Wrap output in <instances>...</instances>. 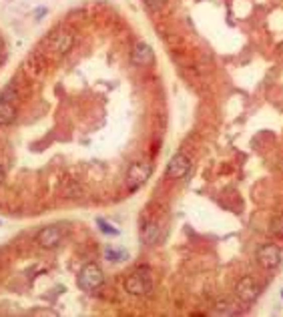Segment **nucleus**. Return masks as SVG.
<instances>
[{"instance_id":"f257e3e1","label":"nucleus","mask_w":283,"mask_h":317,"mask_svg":"<svg viewBox=\"0 0 283 317\" xmlns=\"http://www.w3.org/2000/svg\"><path fill=\"white\" fill-rule=\"evenodd\" d=\"M153 289V277H151V271L145 267V269H137L133 271L127 279H125V291L131 293V295H147L151 293Z\"/></svg>"},{"instance_id":"f03ea898","label":"nucleus","mask_w":283,"mask_h":317,"mask_svg":"<svg viewBox=\"0 0 283 317\" xmlns=\"http://www.w3.org/2000/svg\"><path fill=\"white\" fill-rule=\"evenodd\" d=\"M153 173V165L145 158H139V161H133L131 167L127 169V191H137L141 189L143 185L147 183V179L151 177Z\"/></svg>"},{"instance_id":"7ed1b4c3","label":"nucleus","mask_w":283,"mask_h":317,"mask_svg":"<svg viewBox=\"0 0 283 317\" xmlns=\"http://www.w3.org/2000/svg\"><path fill=\"white\" fill-rule=\"evenodd\" d=\"M103 281H105V273H103V269H101L97 263H87V265H83V269L79 271V277H77L79 287L85 289V291H95V289H99V287L103 285Z\"/></svg>"},{"instance_id":"20e7f679","label":"nucleus","mask_w":283,"mask_h":317,"mask_svg":"<svg viewBox=\"0 0 283 317\" xmlns=\"http://www.w3.org/2000/svg\"><path fill=\"white\" fill-rule=\"evenodd\" d=\"M62 239H64V229H62V225H48V227H42V229L36 233V237H34V241H36L38 247H42V249H54V247H58V245L62 243Z\"/></svg>"},{"instance_id":"39448f33","label":"nucleus","mask_w":283,"mask_h":317,"mask_svg":"<svg viewBox=\"0 0 283 317\" xmlns=\"http://www.w3.org/2000/svg\"><path fill=\"white\" fill-rule=\"evenodd\" d=\"M281 249L275 245V243H265V245H261L259 249H257V261H259V265L263 267V269H267V271H271V269H277L279 267V263H281Z\"/></svg>"},{"instance_id":"423d86ee","label":"nucleus","mask_w":283,"mask_h":317,"mask_svg":"<svg viewBox=\"0 0 283 317\" xmlns=\"http://www.w3.org/2000/svg\"><path fill=\"white\" fill-rule=\"evenodd\" d=\"M189 171H191V157H187L185 153H177L167 163L165 175L173 181H179V179H185L189 175Z\"/></svg>"},{"instance_id":"0eeeda50","label":"nucleus","mask_w":283,"mask_h":317,"mask_svg":"<svg viewBox=\"0 0 283 317\" xmlns=\"http://www.w3.org/2000/svg\"><path fill=\"white\" fill-rule=\"evenodd\" d=\"M235 295H237V299H239L241 303H253V301L257 299V295H259V285H257V281H255L251 275L241 277V279L237 281V285H235Z\"/></svg>"},{"instance_id":"6e6552de","label":"nucleus","mask_w":283,"mask_h":317,"mask_svg":"<svg viewBox=\"0 0 283 317\" xmlns=\"http://www.w3.org/2000/svg\"><path fill=\"white\" fill-rule=\"evenodd\" d=\"M73 44H75V36H73L70 32H66V30L54 32V34L50 36V40H48L50 50H54L56 54H66V52L73 48Z\"/></svg>"},{"instance_id":"1a4fd4ad","label":"nucleus","mask_w":283,"mask_h":317,"mask_svg":"<svg viewBox=\"0 0 283 317\" xmlns=\"http://www.w3.org/2000/svg\"><path fill=\"white\" fill-rule=\"evenodd\" d=\"M131 60H133L137 66H149V64L155 62V52H153V48H151L147 42H137L135 48H133Z\"/></svg>"},{"instance_id":"9d476101","label":"nucleus","mask_w":283,"mask_h":317,"mask_svg":"<svg viewBox=\"0 0 283 317\" xmlns=\"http://www.w3.org/2000/svg\"><path fill=\"white\" fill-rule=\"evenodd\" d=\"M159 237H161V227H159V223H155V221H149V223H145L141 229V243L143 245H155L157 241H159Z\"/></svg>"},{"instance_id":"9b49d317","label":"nucleus","mask_w":283,"mask_h":317,"mask_svg":"<svg viewBox=\"0 0 283 317\" xmlns=\"http://www.w3.org/2000/svg\"><path fill=\"white\" fill-rule=\"evenodd\" d=\"M16 119V109L12 103H6V101H0V127H8L12 125Z\"/></svg>"},{"instance_id":"f8f14e48","label":"nucleus","mask_w":283,"mask_h":317,"mask_svg":"<svg viewBox=\"0 0 283 317\" xmlns=\"http://www.w3.org/2000/svg\"><path fill=\"white\" fill-rule=\"evenodd\" d=\"M213 313H215V315H235V313H237V307H235L229 299H223V301H217Z\"/></svg>"},{"instance_id":"ddd939ff","label":"nucleus","mask_w":283,"mask_h":317,"mask_svg":"<svg viewBox=\"0 0 283 317\" xmlns=\"http://www.w3.org/2000/svg\"><path fill=\"white\" fill-rule=\"evenodd\" d=\"M16 97V85L14 83H8L2 91H0V101H6V103H12Z\"/></svg>"},{"instance_id":"4468645a","label":"nucleus","mask_w":283,"mask_h":317,"mask_svg":"<svg viewBox=\"0 0 283 317\" xmlns=\"http://www.w3.org/2000/svg\"><path fill=\"white\" fill-rule=\"evenodd\" d=\"M269 231H271V235H275V237H283V217H275V219L271 221Z\"/></svg>"},{"instance_id":"2eb2a0df","label":"nucleus","mask_w":283,"mask_h":317,"mask_svg":"<svg viewBox=\"0 0 283 317\" xmlns=\"http://www.w3.org/2000/svg\"><path fill=\"white\" fill-rule=\"evenodd\" d=\"M97 223H99V229H101L105 235H119V229L113 227L111 223H107L105 219H97Z\"/></svg>"},{"instance_id":"dca6fc26","label":"nucleus","mask_w":283,"mask_h":317,"mask_svg":"<svg viewBox=\"0 0 283 317\" xmlns=\"http://www.w3.org/2000/svg\"><path fill=\"white\" fill-rule=\"evenodd\" d=\"M105 255L109 261H125L127 253L125 251H117V249H105Z\"/></svg>"},{"instance_id":"f3484780","label":"nucleus","mask_w":283,"mask_h":317,"mask_svg":"<svg viewBox=\"0 0 283 317\" xmlns=\"http://www.w3.org/2000/svg\"><path fill=\"white\" fill-rule=\"evenodd\" d=\"M143 2H145V6H147L151 12H157L159 8L165 6V0H143Z\"/></svg>"},{"instance_id":"a211bd4d","label":"nucleus","mask_w":283,"mask_h":317,"mask_svg":"<svg viewBox=\"0 0 283 317\" xmlns=\"http://www.w3.org/2000/svg\"><path fill=\"white\" fill-rule=\"evenodd\" d=\"M4 177H6V173H4V167L0 165V185H2V181H4Z\"/></svg>"},{"instance_id":"6ab92c4d","label":"nucleus","mask_w":283,"mask_h":317,"mask_svg":"<svg viewBox=\"0 0 283 317\" xmlns=\"http://www.w3.org/2000/svg\"><path fill=\"white\" fill-rule=\"evenodd\" d=\"M279 167H281V171H283V161H281V163H279Z\"/></svg>"},{"instance_id":"aec40b11","label":"nucleus","mask_w":283,"mask_h":317,"mask_svg":"<svg viewBox=\"0 0 283 317\" xmlns=\"http://www.w3.org/2000/svg\"><path fill=\"white\" fill-rule=\"evenodd\" d=\"M0 62H2V54H0Z\"/></svg>"},{"instance_id":"412c9836","label":"nucleus","mask_w":283,"mask_h":317,"mask_svg":"<svg viewBox=\"0 0 283 317\" xmlns=\"http://www.w3.org/2000/svg\"><path fill=\"white\" fill-rule=\"evenodd\" d=\"M281 297H283V289H281Z\"/></svg>"}]
</instances>
